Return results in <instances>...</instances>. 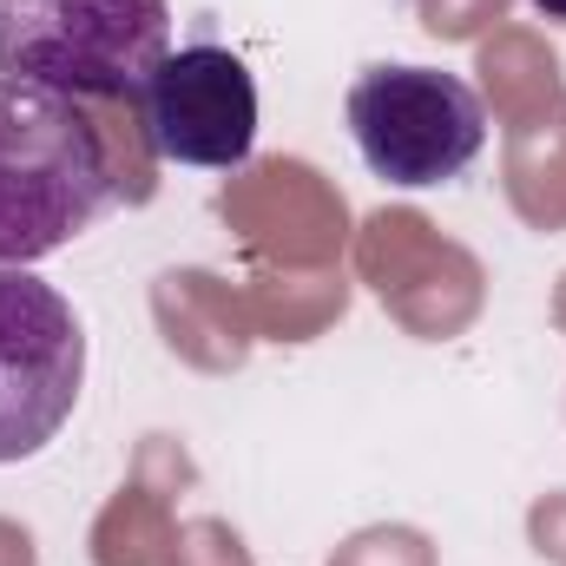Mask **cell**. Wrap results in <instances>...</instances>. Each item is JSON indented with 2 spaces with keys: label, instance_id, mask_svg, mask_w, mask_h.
<instances>
[{
  "label": "cell",
  "instance_id": "1",
  "mask_svg": "<svg viewBox=\"0 0 566 566\" xmlns=\"http://www.w3.org/2000/svg\"><path fill=\"white\" fill-rule=\"evenodd\" d=\"M119 198L113 145L53 86L0 80V264L27 271L93 231Z\"/></svg>",
  "mask_w": 566,
  "mask_h": 566
},
{
  "label": "cell",
  "instance_id": "2",
  "mask_svg": "<svg viewBox=\"0 0 566 566\" xmlns=\"http://www.w3.org/2000/svg\"><path fill=\"white\" fill-rule=\"evenodd\" d=\"M171 53V0H0V80L139 99Z\"/></svg>",
  "mask_w": 566,
  "mask_h": 566
},
{
  "label": "cell",
  "instance_id": "3",
  "mask_svg": "<svg viewBox=\"0 0 566 566\" xmlns=\"http://www.w3.org/2000/svg\"><path fill=\"white\" fill-rule=\"evenodd\" d=\"M343 119L363 165L396 191L454 185L488 145L481 93L448 66H402V60L363 66L343 93Z\"/></svg>",
  "mask_w": 566,
  "mask_h": 566
},
{
  "label": "cell",
  "instance_id": "4",
  "mask_svg": "<svg viewBox=\"0 0 566 566\" xmlns=\"http://www.w3.org/2000/svg\"><path fill=\"white\" fill-rule=\"evenodd\" d=\"M86 329L33 271L0 264V468L40 454L80 409Z\"/></svg>",
  "mask_w": 566,
  "mask_h": 566
},
{
  "label": "cell",
  "instance_id": "5",
  "mask_svg": "<svg viewBox=\"0 0 566 566\" xmlns=\"http://www.w3.org/2000/svg\"><path fill=\"white\" fill-rule=\"evenodd\" d=\"M139 126L165 165L238 171L258 145V80L231 46H171L139 93Z\"/></svg>",
  "mask_w": 566,
  "mask_h": 566
},
{
  "label": "cell",
  "instance_id": "6",
  "mask_svg": "<svg viewBox=\"0 0 566 566\" xmlns=\"http://www.w3.org/2000/svg\"><path fill=\"white\" fill-rule=\"evenodd\" d=\"M534 7H541L547 20H560V27H566V0H534Z\"/></svg>",
  "mask_w": 566,
  "mask_h": 566
}]
</instances>
